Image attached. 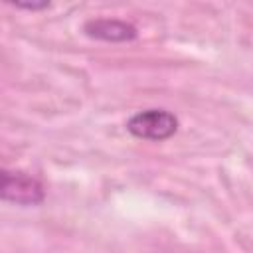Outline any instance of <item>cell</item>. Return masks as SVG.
<instances>
[{"label":"cell","mask_w":253,"mask_h":253,"mask_svg":"<svg viewBox=\"0 0 253 253\" xmlns=\"http://www.w3.org/2000/svg\"><path fill=\"white\" fill-rule=\"evenodd\" d=\"M47 6H49L47 2H43V4H16V8H26V10H43Z\"/></svg>","instance_id":"obj_4"},{"label":"cell","mask_w":253,"mask_h":253,"mask_svg":"<svg viewBox=\"0 0 253 253\" xmlns=\"http://www.w3.org/2000/svg\"><path fill=\"white\" fill-rule=\"evenodd\" d=\"M2 200L18 206H38L43 202V186L26 172H2Z\"/></svg>","instance_id":"obj_2"},{"label":"cell","mask_w":253,"mask_h":253,"mask_svg":"<svg viewBox=\"0 0 253 253\" xmlns=\"http://www.w3.org/2000/svg\"><path fill=\"white\" fill-rule=\"evenodd\" d=\"M126 130L142 140H166L178 130V119L166 109H146L126 121Z\"/></svg>","instance_id":"obj_1"},{"label":"cell","mask_w":253,"mask_h":253,"mask_svg":"<svg viewBox=\"0 0 253 253\" xmlns=\"http://www.w3.org/2000/svg\"><path fill=\"white\" fill-rule=\"evenodd\" d=\"M85 36L93 38V40H101V42H130L136 38V28L125 20H117V18H95L85 22L83 26Z\"/></svg>","instance_id":"obj_3"}]
</instances>
